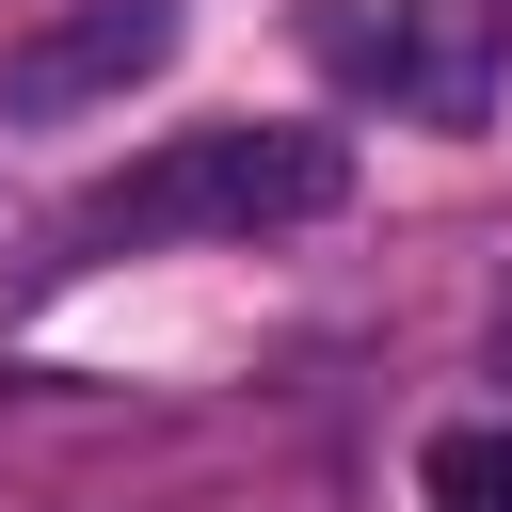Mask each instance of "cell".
Masks as SVG:
<instances>
[{"label": "cell", "mask_w": 512, "mask_h": 512, "mask_svg": "<svg viewBox=\"0 0 512 512\" xmlns=\"http://www.w3.org/2000/svg\"><path fill=\"white\" fill-rule=\"evenodd\" d=\"M336 192H352V144H336V128H176L160 160L96 176V192L48 224V272L144 256V240H272V224H320Z\"/></svg>", "instance_id": "1"}, {"label": "cell", "mask_w": 512, "mask_h": 512, "mask_svg": "<svg viewBox=\"0 0 512 512\" xmlns=\"http://www.w3.org/2000/svg\"><path fill=\"white\" fill-rule=\"evenodd\" d=\"M160 64H176V0H80L32 48H0V112L16 128H64V112H96V96L160 80Z\"/></svg>", "instance_id": "2"}, {"label": "cell", "mask_w": 512, "mask_h": 512, "mask_svg": "<svg viewBox=\"0 0 512 512\" xmlns=\"http://www.w3.org/2000/svg\"><path fill=\"white\" fill-rule=\"evenodd\" d=\"M496 80H512V0H400V32H384V96H400L416 128H480Z\"/></svg>", "instance_id": "3"}, {"label": "cell", "mask_w": 512, "mask_h": 512, "mask_svg": "<svg viewBox=\"0 0 512 512\" xmlns=\"http://www.w3.org/2000/svg\"><path fill=\"white\" fill-rule=\"evenodd\" d=\"M416 512H512V432H496V416L432 432V448H416Z\"/></svg>", "instance_id": "4"}, {"label": "cell", "mask_w": 512, "mask_h": 512, "mask_svg": "<svg viewBox=\"0 0 512 512\" xmlns=\"http://www.w3.org/2000/svg\"><path fill=\"white\" fill-rule=\"evenodd\" d=\"M496 368H512V320H496Z\"/></svg>", "instance_id": "5"}]
</instances>
